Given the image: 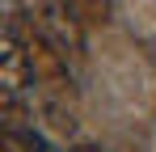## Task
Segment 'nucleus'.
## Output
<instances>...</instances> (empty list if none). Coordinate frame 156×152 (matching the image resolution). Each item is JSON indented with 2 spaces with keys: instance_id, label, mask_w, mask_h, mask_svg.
Returning a JSON list of instances; mask_svg holds the SVG:
<instances>
[{
  "instance_id": "f257e3e1",
  "label": "nucleus",
  "mask_w": 156,
  "mask_h": 152,
  "mask_svg": "<svg viewBox=\"0 0 156 152\" xmlns=\"http://www.w3.org/2000/svg\"><path fill=\"white\" fill-rule=\"evenodd\" d=\"M0 89L4 93H26L34 89V68H30V51L13 21L4 25V42H0Z\"/></svg>"
},
{
  "instance_id": "f03ea898",
  "label": "nucleus",
  "mask_w": 156,
  "mask_h": 152,
  "mask_svg": "<svg viewBox=\"0 0 156 152\" xmlns=\"http://www.w3.org/2000/svg\"><path fill=\"white\" fill-rule=\"evenodd\" d=\"M72 9L80 13V21H84V25L110 21V0H72Z\"/></svg>"
},
{
  "instance_id": "7ed1b4c3",
  "label": "nucleus",
  "mask_w": 156,
  "mask_h": 152,
  "mask_svg": "<svg viewBox=\"0 0 156 152\" xmlns=\"http://www.w3.org/2000/svg\"><path fill=\"white\" fill-rule=\"evenodd\" d=\"M72 152H105V148H97V144H76Z\"/></svg>"
}]
</instances>
